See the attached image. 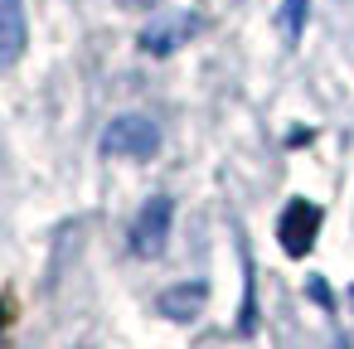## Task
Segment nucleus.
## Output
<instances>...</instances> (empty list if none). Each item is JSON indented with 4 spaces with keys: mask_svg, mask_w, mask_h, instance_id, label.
<instances>
[{
    "mask_svg": "<svg viewBox=\"0 0 354 349\" xmlns=\"http://www.w3.org/2000/svg\"><path fill=\"white\" fill-rule=\"evenodd\" d=\"M199 305H204V286L199 281L194 286H175V291L160 296V315H170V320H194Z\"/></svg>",
    "mask_w": 354,
    "mask_h": 349,
    "instance_id": "nucleus-5",
    "label": "nucleus"
},
{
    "mask_svg": "<svg viewBox=\"0 0 354 349\" xmlns=\"http://www.w3.org/2000/svg\"><path fill=\"white\" fill-rule=\"evenodd\" d=\"M156 146H160L156 122L151 117H136V112L112 117V126L102 131V151L117 155V160H146V155H156Z\"/></svg>",
    "mask_w": 354,
    "mask_h": 349,
    "instance_id": "nucleus-1",
    "label": "nucleus"
},
{
    "mask_svg": "<svg viewBox=\"0 0 354 349\" xmlns=\"http://www.w3.org/2000/svg\"><path fill=\"white\" fill-rule=\"evenodd\" d=\"M306 20H310V0H281V30L291 44L306 35Z\"/></svg>",
    "mask_w": 354,
    "mask_h": 349,
    "instance_id": "nucleus-6",
    "label": "nucleus"
},
{
    "mask_svg": "<svg viewBox=\"0 0 354 349\" xmlns=\"http://www.w3.org/2000/svg\"><path fill=\"white\" fill-rule=\"evenodd\" d=\"M170 218H175V204L165 194H156L136 214V223H131V252L136 257H160L165 252V238H170Z\"/></svg>",
    "mask_w": 354,
    "mask_h": 349,
    "instance_id": "nucleus-2",
    "label": "nucleus"
},
{
    "mask_svg": "<svg viewBox=\"0 0 354 349\" xmlns=\"http://www.w3.org/2000/svg\"><path fill=\"white\" fill-rule=\"evenodd\" d=\"M315 233H320V209H315V204H306V199H291V204H286V214H281V223H277L281 247H286L291 257H306V252H310V243H315Z\"/></svg>",
    "mask_w": 354,
    "mask_h": 349,
    "instance_id": "nucleus-3",
    "label": "nucleus"
},
{
    "mask_svg": "<svg viewBox=\"0 0 354 349\" xmlns=\"http://www.w3.org/2000/svg\"><path fill=\"white\" fill-rule=\"evenodd\" d=\"M30 25H25V0H0V68H10L25 54Z\"/></svg>",
    "mask_w": 354,
    "mask_h": 349,
    "instance_id": "nucleus-4",
    "label": "nucleus"
}]
</instances>
